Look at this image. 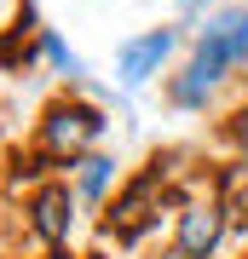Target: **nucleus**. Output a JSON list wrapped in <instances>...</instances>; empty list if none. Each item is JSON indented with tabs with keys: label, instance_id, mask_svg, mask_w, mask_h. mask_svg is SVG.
<instances>
[{
	"label": "nucleus",
	"instance_id": "1",
	"mask_svg": "<svg viewBox=\"0 0 248 259\" xmlns=\"http://www.w3.org/2000/svg\"><path fill=\"white\" fill-rule=\"evenodd\" d=\"M167 52H173V35H167V29H156V35H138V40H127V47H121V81H127V87H138V81H145V75L156 69Z\"/></svg>",
	"mask_w": 248,
	"mask_h": 259
},
{
	"label": "nucleus",
	"instance_id": "2",
	"mask_svg": "<svg viewBox=\"0 0 248 259\" xmlns=\"http://www.w3.org/2000/svg\"><path fill=\"white\" fill-rule=\"evenodd\" d=\"M214 242H220V207H185L179 213V253L202 259Z\"/></svg>",
	"mask_w": 248,
	"mask_h": 259
},
{
	"label": "nucleus",
	"instance_id": "3",
	"mask_svg": "<svg viewBox=\"0 0 248 259\" xmlns=\"http://www.w3.org/2000/svg\"><path fill=\"white\" fill-rule=\"evenodd\" d=\"M64 202H69L64 190H52V196H41V202H35V213H41V231H46V236H58V231H64Z\"/></svg>",
	"mask_w": 248,
	"mask_h": 259
},
{
	"label": "nucleus",
	"instance_id": "4",
	"mask_svg": "<svg viewBox=\"0 0 248 259\" xmlns=\"http://www.w3.org/2000/svg\"><path fill=\"white\" fill-rule=\"evenodd\" d=\"M104 179H110V161L92 156V161H87V173H81V190H104Z\"/></svg>",
	"mask_w": 248,
	"mask_h": 259
}]
</instances>
